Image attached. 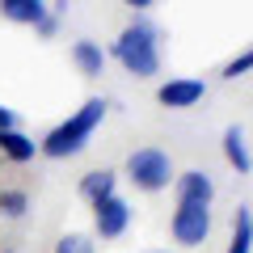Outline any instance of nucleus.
Masks as SVG:
<instances>
[{
    "mask_svg": "<svg viewBox=\"0 0 253 253\" xmlns=\"http://www.w3.org/2000/svg\"><path fill=\"white\" fill-rule=\"evenodd\" d=\"M161 38H165V30L152 17L135 13L123 26V34L106 46V59H114L135 81H152V76H161Z\"/></svg>",
    "mask_w": 253,
    "mask_h": 253,
    "instance_id": "f257e3e1",
    "label": "nucleus"
},
{
    "mask_svg": "<svg viewBox=\"0 0 253 253\" xmlns=\"http://www.w3.org/2000/svg\"><path fill=\"white\" fill-rule=\"evenodd\" d=\"M110 114V101L106 97H89L76 114H68L59 126H51L42 135V144H38V152L51 156V161H68V156H81L84 148H89L93 131H97L101 123H106Z\"/></svg>",
    "mask_w": 253,
    "mask_h": 253,
    "instance_id": "f03ea898",
    "label": "nucleus"
},
{
    "mask_svg": "<svg viewBox=\"0 0 253 253\" xmlns=\"http://www.w3.org/2000/svg\"><path fill=\"white\" fill-rule=\"evenodd\" d=\"M123 173H126V181H131L139 194H165V190L173 186V177H177L169 152H165V148H156V144L135 148V152L126 156Z\"/></svg>",
    "mask_w": 253,
    "mask_h": 253,
    "instance_id": "7ed1b4c3",
    "label": "nucleus"
},
{
    "mask_svg": "<svg viewBox=\"0 0 253 253\" xmlns=\"http://www.w3.org/2000/svg\"><path fill=\"white\" fill-rule=\"evenodd\" d=\"M211 207H203V203H177L169 215V236L177 245H186V249H199V245H207L211 236Z\"/></svg>",
    "mask_w": 253,
    "mask_h": 253,
    "instance_id": "20e7f679",
    "label": "nucleus"
},
{
    "mask_svg": "<svg viewBox=\"0 0 253 253\" xmlns=\"http://www.w3.org/2000/svg\"><path fill=\"white\" fill-rule=\"evenodd\" d=\"M135 211L123 194H110V199L93 203V241H118V236L131 228Z\"/></svg>",
    "mask_w": 253,
    "mask_h": 253,
    "instance_id": "39448f33",
    "label": "nucleus"
},
{
    "mask_svg": "<svg viewBox=\"0 0 253 253\" xmlns=\"http://www.w3.org/2000/svg\"><path fill=\"white\" fill-rule=\"evenodd\" d=\"M203 97H207V81H199V76H169L156 84V101L165 110H190Z\"/></svg>",
    "mask_w": 253,
    "mask_h": 253,
    "instance_id": "423d86ee",
    "label": "nucleus"
},
{
    "mask_svg": "<svg viewBox=\"0 0 253 253\" xmlns=\"http://www.w3.org/2000/svg\"><path fill=\"white\" fill-rule=\"evenodd\" d=\"M169 190L177 194V203H203V207H211V203H215V181H211V173H203V169L177 173Z\"/></svg>",
    "mask_w": 253,
    "mask_h": 253,
    "instance_id": "0eeeda50",
    "label": "nucleus"
},
{
    "mask_svg": "<svg viewBox=\"0 0 253 253\" xmlns=\"http://www.w3.org/2000/svg\"><path fill=\"white\" fill-rule=\"evenodd\" d=\"M224 161L236 169V177H249L253 173V156H249V135L245 126H224Z\"/></svg>",
    "mask_w": 253,
    "mask_h": 253,
    "instance_id": "6e6552de",
    "label": "nucleus"
},
{
    "mask_svg": "<svg viewBox=\"0 0 253 253\" xmlns=\"http://www.w3.org/2000/svg\"><path fill=\"white\" fill-rule=\"evenodd\" d=\"M72 63H76V72L81 76H89V81H97L101 72H106V46L101 42H93V38H76L72 42Z\"/></svg>",
    "mask_w": 253,
    "mask_h": 253,
    "instance_id": "1a4fd4ad",
    "label": "nucleus"
},
{
    "mask_svg": "<svg viewBox=\"0 0 253 253\" xmlns=\"http://www.w3.org/2000/svg\"><path fill=\"white\" fill-rule=\"evenodd\" d=\"M0 156L9 165H30L38 156V144L21 131V126H9V131H0Z\"/></svg>",
    "mask_w": 253,
    "mask_h": 253,
    "instance_id": "9d476101",
    "label": "nucleus"
},
{
    "mask_svg": "<svg viewBox=\"0 0 253 253\" xmlns=\"http://www.w3.org/2000/svg\"><path fill=\"white\" fill-rule=\"evenodd\" d=\"M46 13H51L46 0H0V17L13 21V26H30V30H34Z\"/></svg>",
    "mask_w": 253,
    "mask_h": 253,
    "instance_id": "9b49d317",
    "label": "nucleus"
},
{
    "mask_svg": "<svg viewBox=\"0 0 253 253\" xmlns=\"http://www.w3.org/2000/svg\"><path fill=\"white\" fill-rule=\"evenodd\" d=\"M76 190H81V199L93 207V203L118 194V173H114V169H89V173L81 177V186H76Z\"/></svg>",
    "mask_w": 253,
    "mask_h": 253,
    "instance_id": "f8f14e48",
    "label": "nucleus"
},
{
    "mask_svg": "<svg viewBox=\"0 0 253 253\" xmlns=\"http://www.w3.org/2000/svg\"><path fill=\"white\" fill-rule=\"evenodd\" d=\"M253 249V207L241 203L232 215V241H228V253H249Z\"/></svg>",
    "mask_w": 253,
    "mask_h": 253,
    "instance_id": "ddd939ff",
    "label": "nucleus"
},
{
    "mask_svg": "<svg viewBox=\"0 0 253 253\" xmlns=\"http://www.w3.org/2000/svg\"><path fill=\"white\" fill-rule=\"evenodd\" d=\"M26 211H30V194H26V190H17V186L0 190V215H4V219H21Z\"/></svg>",
    "mask_w": 253,
    "mask_h": 253,
    "instance_id": "4468645a",
    "label": "nucleus"
},
{
    "mask_svg": "<svg viewBox=\"0 0 253 253\" xmlns=\"http://www.w3.org/2000/svg\"><path fill=\"white\" fill-rule=\"evenodd\" d=\"M55 253H97V241L93 232H63L55 241Z\"/></svg>",
    "mask_w": 253,
    "mask_h": 253,
    "instance_id": "2eb2a0df",
    "label": "nucleus"
},
{
    "mask_svg": "<svg viewBox=\"0 0 253 253\" xmlns=\"http://www.w3.org/2000/svg\"><path fill=\"white\" fill-rule=\"evenodd\" d=\"M253 72V51L245 46L241 55H232V59L224 63V81H245V76Z\"/></svg>",
    "mask_w": 253,
    "mask_h": 253,
    "instance_id": "dca6fc26",
    "label": "nucleus"
},
{
    "mask_svg": "<svg viewBox=\"0 0 253 253\" xmlns=\"http://www.w3.org/2000/svg\"><path fill=\"white\" fill-rule=\"evenodd\" d=\"M34 34L38 38H55V34H59V13H46V17L34 26Z\"/></svg>",
    "mask_w": 253,
    "mask_h": 253,
    "instance_id": "f3484780",
    "label": "nucleus"
},
{
    "mask_svg": "<svg viewBox=\"0 0 253 253\" xmlns=\"http://www.w3.org/2000/svg\"><path fill=\"white\" fill-rule=\"evenodd\" d=\"M9 126H21V114L13 106H4V101H0V131H9Z\"/></svg>",
    "mask_w": 253,
    "mask_h": 253,
    "instance_id": "a211bd4d",
    "label": "nucleus"
},
{
    "mask_svg": "<svg viewBox=\"0 0 253 253\" xmlns=\"http://www.w3.org/2000/svg\"><path fill=\"white\" fill-rule=\"evenodd\" d=\"M123 4H126V9H131V13H144V9H152L156 0H123Z\"/></svg>",
    "mask_w": 253,
    "mask_h": 253,
    "instance_id": "6ab92c4d",
    "label": "nucleus"
},
{
    "mask_svg": "<svg viewBox=\"0 0 253 253\" xmlns=\"http://www.w3.org/2000/svg\"><path fill=\"white\" fill-rule=\"evenodd\" d=\"M4 253H13V249H4Z\"/></svg>",
    "mask_w": 253,
    "mask_h": 253,
    "instance_id": "aec40b11",
    "label": "nucleus"
},
{
    "mask_svg": "<svg viewBox=\"0 0 253 253\" xmlns=\"http://www.w3.org/2000/svg\"><path fill=\"white\" fill-rule=\"evenodd\" d=\"M156 253H165V249H156Z\"/></svg>",
    "mask_w": 253,
    "mask_h": 253,
    "instance_id": "412c9836",
    "label": "nucleus"
}]
</instances>
